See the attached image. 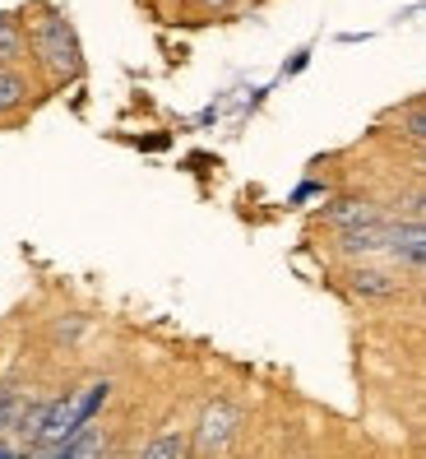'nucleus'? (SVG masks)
<instances>
[{
    "label": "nucleus",
    "instance_id": "1",
    "mask_svg": "<svg viewBox=\"0 0 426 459\" xmlns=\"http://www.w3.org/2000/svg\"><path fill=\"white\" fill-rule=\"evenodd\" d=\"M29 47H33L38 65H42L51 79H74L79 70H84V56H79V38H74V29H70L61 14L33 19Z\"/></svg>",
    "mask_w": 426,
    "mask_h": 459
},
{
    "label": "nucleus",
    "instance_id": "2",
    "mask_svg": "<svg viewBox=\"0 0 426 459\" xmlns=\"http://www.w3.org/2000/svg\"><path fill=\"white\" fill-rule=\"evenodd\" d=\"M242 427V409L232 399H209L204 413H200V427H195V450L204 455H223Z\"/></svg>",
    "mask_w": 426,
    "mask_h": 459
},
{
    "label": "nucleus",
    "instance_id": "3",
    "mask_svg": "<svg viewBox=\"0 0 426 459\" xmlns=\"http://www.w3.org/2000/svg\"><path fill=\"white\" fill-rule=\"evenodd\" d=\"M56 459H93V455H106V441H102V427L98 422H84V427H74L70 437L51 450Z\"/></svg>",
    "mask_w": 426,
    "mask_h": 459
},
{
    "label": "nucleus",
    "instance_id": "4",
    "mask_svg": "<svg viewBox=\"0 0 426 459\" xmlns=\"http://www.w3.org/2000/svg\"><path fill=\"white\" fill-rule=\"evenodd\" d=\"M325 223H334L338 232H348V228H362V223H380V209L366 204V200H334L325 209Z\"/></svg>",
    "mask_w": 426,
    "mask_h": 459
},
{
    "label": "nucleus",
    "instance_id": "5",
    "mask_svg": "<svg viewBox=\"0 0 426 459\" xmlns=\"http://www.w3.org/2000/svg\"><path fill=\"white\" fill-rule=\"evenodd\" d=\"M47 413H51V399H47V394H38V399L23 403L19 427H14V437H19V446H23V450H33V446H38L42 427H47Z\"/></svg>",
    "mask_w": 426,
    "mask_h": 459
},
{
    "label": "nucleus",
    "instance_id": "6",
    "mask_svg": "<svg viewBox=\"0 0 426 459\" xmlns=\"http://www.w3.org/2000/svg\"><path fill=\"white\" fill-rule=\"evenodd\" d=\"M195 450V441H185L181 431H163V437H153L149 446H140L144 459H185Z\"/></svg>",
    "mask_w": 426,
    "mask_h": 459
},
{
    "label": "nucleus",
    "instance_id": "7",
    "mask_svg": "<svg viewBox=\"0 0 426 459\" xmlns=\"http://www.w3.org/2000/svg\"><path fill=\"white\" fill-rule=\"evenodd\" d=\"M348 288L353 292H362V297H394V279L389 274H380V269H353L348 274Z\"/></svg>",
    "mask_w": 426,
    "mask_h": 459
},
{
    "label": "nucleus",
    "instance_id": "8",
    "mask_svg": "<svg viewBox=\"0 0 426 459\" xmlns=\"http://www.w3.org/2000/svg\"><path fill=\"white\" fill-rule=\"evenodd\" d=\"M23 47H29V38H23L19 19L14 14H0V65H14L23 56Z\"/></svg>",
    "mask_w": 426,
    "mask_h": 459
},
{
    "label": "nucleus",
    "instance_id": "9",
    "mask_svg": "<svg viewBox=\"0 0 426 459\" xmlns=\"http://www.w3.org/2000/svg\"><path fill=\"white\" fill-rule=\"evenodd\" d=\"M23 98H29V79H23L14 65H0V117L14 112Z\"/></svg>",
    "mask_w": 426,
    "mask_h": 459
},
{
    "label": "nucleus",
    "instance_id": "10",
    "mask_svg": "<svg viewBox=\"0 0 426 459\" xmlns=\"http://www.w3.org/2000/svg\"><path fill=\"white\" fill-rule=\"evenodd\" d=\"M404 134H413V140L426 144V107H413V112L404 117Z\"/></svg>",
    "mask_w": 426,
    "mask_h": 459
},
{
    "label": "nucleus",
    "instance_id": "11",
    "mask_svg": "<svg viewBox=\"0 0 426 459\" xmlns=\"http://www.w3.org/2000/svg\"><path fill=\"white\" fill-rule=\"evenodd\" d=\"M398 204H404V219H422L426 223V195H404Z\"/></svg>",
    "mask_w": 426,
    "mask_h": 459
},
{
    "label": "nucleus",
    "instance_id": "12",
    "mask_svg": "<svg viewBox=\"0 0 426 459\" xmlns=\"http://www.w3.org/2000/svg\"><path fill=\"white\" fill-rule=\"evenodd\" d=\"M204 5H209V10H227V5H232V0H204Z\"/></svg>",
    "mask_w": 426,
    "mask_h": 459
},
{
    "label": "nucleus",
    "instance_id": "13",
    "mask_svg": "<svg viewBox=\"0 0 426 459\" xmlns=\"http://www.w3.org/2000/svg\"><path fill=\"white\" fill-rule=\"evenodd\" d=\"M417 168H422V172H426V153H422V163H417Z\"/></svg>",
    "mask_w": 426,
    "mask_h": 459
}]
</instances>
